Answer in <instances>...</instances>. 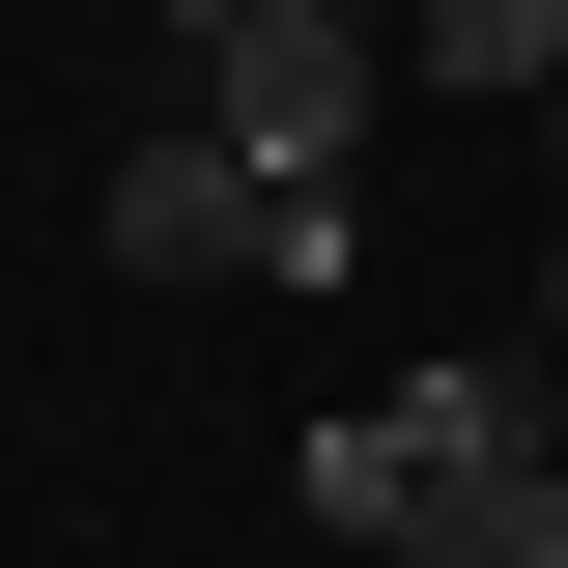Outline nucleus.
Segmentation results:
<instances>
[{
  "label": "nucleus",
  "mask_w": 568,
  "mask_h": 568,
  "mask_svg": "<svg viewBox=\"0 0 568 568\" xmlns=\"http://www.w3.org/2000/svg\"><path fill=\"white\" fill-rule=\"evenodd\" d=\"M540 398H568V256H540Z\"/></svg>",
  "instance_id": "6"
},
{
  "label": "nucleus",
  "mask_w": 568,
  "mask_h": 568,
  "mask_svg": "<svg viewBox=\"0 0 568 568\" xmlns=\"http://www.w3.org/2000/svg\"><path fill=\"white\" fill-rule=\"evenodd\" d=\"M398 568H568V455H455L398 511Z\"/></svg>",
  "instance_id": "4"
},
{
  "label": "nucleus",
  "mask_w": 568,
  "mask_h": 568,
  "mask_svg": "<svg viewBox=\"0 0 568 568\" xmlns=\"http://www.w3.org/2000/svg\"><path fill=\"white\" fill-rule=\"evenodd\" d=\"M426 85H511V114H540L568 85V0H426Z\"/></svg>",
  "instance_id": "5"
},
{
  "label": "nucleus",
  "mask_w": 568,
  "mask_h": 568,
  "mask_svg": "<svg viewBox=\"0 0 568 568\" xmlns=\"http://www.w3.org/2000/svg\"><path fill=\"white\" fill-rule=\"evenodd\" d=\"M369 85H398L369 0H227V29H200V142H256V171H342Z\"/></svg>",
  "instance_id": "2"
},
{
  "label": "nucleus",
  "mask_w": 568,
  "mask_h": 568,
  "mask_svg": "<svg viewBox=\"0 0 568 568\" xmlns=\"http://www.w3.org/2000/svg\"><path fill=\"white\" fill-rule=\"evenodd\" d=\"M455 455H568V398H540V369H398L369 426H313V511H342V540H398Z\"/></svg>",
  "instance_id": "3"
},
{
  "label": "nucleus",
  "mask_w": 568,
  "mask_h": 568,
  "mask_svg": "<svg viewBox=\"0 0 568 568\" xmlns=\"http://www.w3.org/2000/svg\"><path fill=\"white\" fill-rule=\"evenodd\" d=\"M114 256H142V284H342V171H256V142L171 114V142L114 171Z\"/></svg>",
  "instance_id": "1"
},
{
  "label": "nucleus",
  "mask_w": 568,
  "mask_h": 568,
  "mask_svg": "<svg viewBox=\"0 0 568 568\" xmlns=\"http://www.w3.org/2000/svg\"><path fill=\"white\" fill-rule=\"evenodd\" d=\"M171 29H227V0H171Z\"/></svg>",
  "instance_id": "8"
},
{
  "label": "nucleus",
  "mask_w": 568,
  "mask_h": 568,
  "mask_svg": "<svg viewBox=\"0 0 568 568\" xmlns=\"http://www.w3.org/2000/svg\"><path fill=\"white\" fill-rule=\"evenodd\" d=\"M540 171H568V85H540Z\"/></svg>",
  "instance_id": "7"
}]
</instances>
